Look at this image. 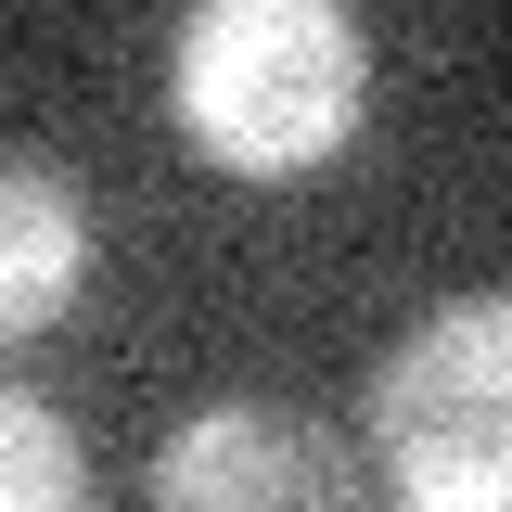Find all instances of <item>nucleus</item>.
<instances>
[{
	"instance_id": "obj_1",
	"label": "nucleus",
	"mask_w": 512,
	"mask_h": 512,
	"mask_svg": "<svg viewBox=\"0 0 512 512\" xmlns=\"http://www.w3.org/2000/svg\"><path fill=\"white\" fill-rule=\"evenodd\" d=\"M167 116L231 180H308L372 116V39L333 0H205L167 39Z\"/></svg>"
},
{
	"instance_id": "obj_2",
	"label": "nucleus",
	"mask_w": 512,
	"mask_h": 512,
	"mask_svg": "<svg viewBox=\"0 0 512 512\" xmlns=\"http://www.w3.org/2000/svg\"><path fill=\"white\" fill-rule=\"evenodd\" d=\"M372 448L410 487V512H512V282L384 346Z\"/></svg>"
},
{
	"instance_id": "obj_4",
	"label": "nucleus",
	"mask_w": 512,
	"mask_h": 512,
	"mask_svg": "<svg viewBox=\"0 0 512 512\" xmlns=\"http://www.w3.org/2000/svg\"><path fill=\"white\" fill-rule=\"evenodd\" d=\"M77 282H90V205H77V180L39 167V154H0V346L52 333L77 308Z\"/></svg>"
},
{
	"instance_id": "obj_5",
	"label": "nucleus",
	"mask_w": 512,
	"mask_h": 512,
	"mask_svg": "<svg viewBox=\"0 0 512 512\" xmlns=\"http://www.w3.org/2000/svg\"><path fill=\"white\" fill-rule=\"evenodd\" d=\"M0 512H90V448L26 384H0Z\"/></svg>"
},
{
	"instance_id": "obj_3",
	"label": "nucleus",
	"mask_w": 512,
	"mask_h": 512,
	"mask_svg": "<svg viewBox=\"0 0 512 512\" xmlns=\"http://www.w3.org/2000/svg\"><path fill=\"white\" fill-rule=\"evenodd\" d=\"M154 512H359V448L295 397H205L154 448Z\"/></svg>"
}]
</instances>
